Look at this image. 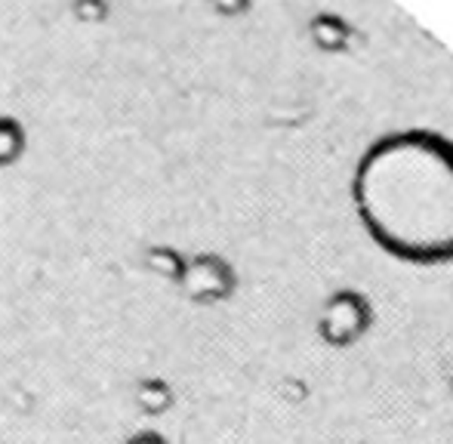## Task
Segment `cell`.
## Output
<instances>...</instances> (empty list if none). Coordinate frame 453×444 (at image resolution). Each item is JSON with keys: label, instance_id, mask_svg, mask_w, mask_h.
<instances>
[{"label": "cell", "instance_id": "obj_1", "mask_svg": "<svg viewBox=\"0 0 453 444\" xmlns=\"http://www.w3.org/2000/svg\"><path fill=\"white\" fill-rule=\"evenodd\" d=\"M355 207L370 238L417 265L453 259V142L429 130L373 142L355 170Z\"/></svg>", "mask_w": 453, "mask_h": 444}, {"label": "cell", "instance_id": "obj_2", "mask_svg": "<svg viewBox=\"0 0 453 444\" xmlns=\"http://www.w3.org/2000/svg\"><path fill=\"white\" fill-rule=\"evenodd\" d=\"M370 321H373V312H370L367 296L358 294V290H336V294L324 302L318 331H321L327 346L346 348V346H355V342L370 331Z\"/></svg>", "mask_w": 453, "mask_h": 444}, {"label": "cell", "instance_id": "obj_3", "mask_svg": "<svg viewBox=\"0 0 453 444\" xmlns=\"http://www.w3.org/2000/svg\"><path fill=\"white\" fill-rule=\"evenodd\" d=\"M133 444H164L161 439H151V435H145V439H139V441H133Z\"/></svg>", "mask_w": 453, "mask_h": 444}]
</instances>
